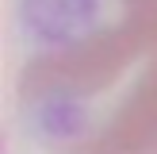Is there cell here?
Listing matches in <instances>:
<instances>
[{"mask_svg": "<svg viewBox=\"0 0 157 154\" xmlns=\"http://www.w3.org/2000/svg\"><path fill=\"white\" fill-rule=\"evenodd\" d=\"M19 112L50 154H157V0L50 43L23 66Z\"/></svg>", "mask_w": 157, "mask_h": 154, "instance_id": "obj_1", "label": "cell"}]
</instances>
